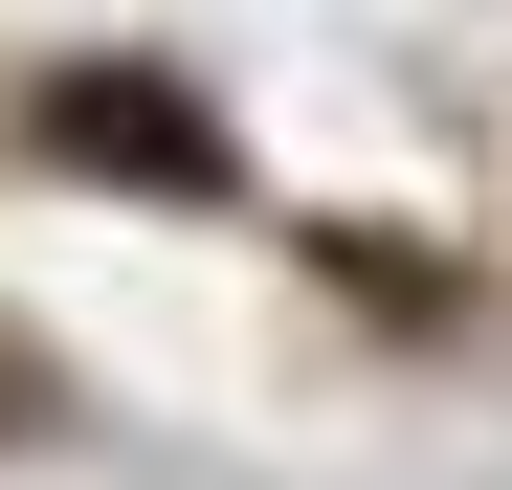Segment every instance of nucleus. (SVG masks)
<instances>
[{"label":"nucleus","mask_w":512,"mask_h":490,"mask_svg":"<svg viewBox=\"0 0 512 490\" xmlns=\"http://www.w3.org/2000/svg\"><path fill=\"white\" fill-rule=\"evenodd\" d=\"M23 424H45V357H23V335H0V446H23Z\"/></svg>","instance_id":"f03ea898"},{"label":"nucleus","mask_w":512,"mask_h":490,"mask_svg":"<svg viewBox=\"0 0 512 490\" xmlns=\"http://www.w3.org/2000/svg\"><path fill=\"white\" fill-rule=\"evenodd\" d=\"M45 156H90V179H179V201H223V134L156 90V67H67L45 90Z\"/></svg>","instance_id":"f257e3e1"}]
</instances>
